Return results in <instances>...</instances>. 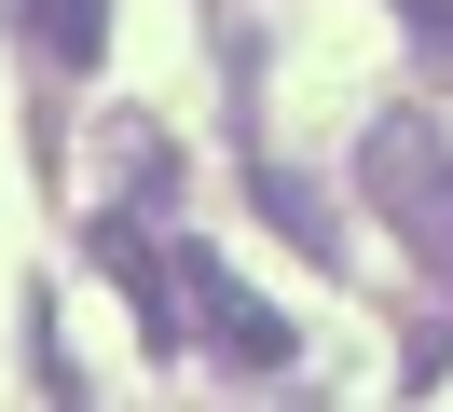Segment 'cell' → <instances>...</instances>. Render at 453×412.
Instances as JSON below:
<instances>
[{"label": "cell", "instance_id": "5b68a950", "mask_svg": "<svg viewBox=\"0 0 453 412\" xmlns=\"http://www.w3.org/2000/svg\"><path fill=\"white\" fill-rule=\"evenodd\" d=\"M261 206H275V220H288V234H303V247H316V234H330V206H316V192H303V179H288V165H261Z\"/></svg>", "mask_w": 453, "mask_h": 412}, {"label": "cell", "instance_id": "8992f818", "mask_svg": "<svg viewBox=\"0 0 453 412\" xmlns=\"http://www.w3.org/2000/svg\"><path fill=\"white\" fill-rule=\"evenodd\" d=\"M398 27H412L426 55H453V0H398Z\"/></svg>", "mask_w": 453, "mask_h": 412}, {"label": "cell", "instance_id": "6da1fadb", "mask_svg": "<svg viewBox=\"0 0 453 412\" xmlns=\"http://www.w3.org/2000/svg\"><path fill=\"white\" fill-rule=\"evenodd\" d=\"M357 192L385 206V234H398V247H412V261L453 289V152H440V124H426V110H385V124H371Z\"/></svg>", "mask_w": 453, "mask_h": 412}, {"label": "cell", "instance_id": "277c9868", "mask_svg": "<svg viewBox=\"0 0 453 412\" xmlns=\"http://www.w3.org/2000/svg\"><path fill=\"white\" fill-rule=\"evenodd\" d=\"M14 27H28L56 69H96V55H111V0H14Z\"/></svg>", "mask_w": 453, "mask_h": 412}, {"label": "cell", "instance_id": "7a4b0ae2", "mask_svg": "<svg viewBox=\"0 0 453 412\" xmlns=\"http://www.w3.org/2000/svg\"><path fill=\"white\" fill-rule=\"evenodd\" d=\"M179 316H193L220 357H248V371H288V357H303V330H288L234 261H206V247H179Z\"/></svg>", "mask_w": 453, "mask_h": 412}, {"label": "cell", "instance_id": "3957f363", "mask_svg": "<svg viewBox=\"0 0 453 412\" xmlns=\"http://www.w3.org/2000/svg\"><path fill=\"white\" fill-rule=\"evenodd\" d=\"M96 275H111V289L138 302V344H151V357H165V344H193V316H179V247H151L124 206L96 220Z\"/></svg>", "mask_w": 453, "mask_h": 412}]
</instances>
